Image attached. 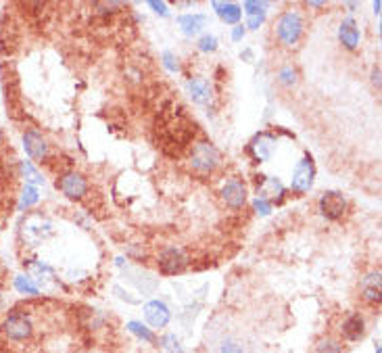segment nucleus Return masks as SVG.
Here are the masks:
<instances>
[{
	"mask_svg": "<svg viewBox=\"0 0 382 353\" xmlns=\"http://www.w3.org/2000/svg\"><path fill=\"white\" fill-rule=\"evenodd\" d=\"M161 132V147L168 151V147H174L176 151L184 149L190 138L194 136V125L188 123V119L182 113H174L161 119V128H157Z\"/></svg>",
	"mask_w": 382,
	"mask_h": 353,
	"instance_id": "nucleus-1",
	"label": "nucleus"
},
{
	"mask_svg": "<svg viewBox=\"0 0 382 353\" xmlns=\"http://www.w3.org/2000/svg\"><path fill=\"white\" fill-rule=\"evenodd\" d=\"M221 165V153L219 149L209 143V140H201L190 151V170L199 176H211Z\"/></svg>",
	"mask_w": 382,
	"mask_h": 353,
	"instance_id": "nucleus-2",
	"label": "nucleus"
},
{
	"mask_svg": "<svg viewBox=\"0 0 382 353\" xmlns=\"http://www.w3.org/2000/svg\"><path fill=\"white\" fill-rule=\"evenodd\" d=\"M34 320L30 314L21 312V310H11L7 314V318L0 324V330H3L5 339L11 343H26L34 336Z\"/></svg>",
	"mask_w": 382,
	"mask_h": 353,
	"instance_id": "nucleus-3",
	"label": "nucleus"
},
{
	"mask_svg": "<svg viewBox=\"0 0 382 353\" xmlns=\"http://www.w3.org/2000/svg\"><path fill=\"white\" fill-rule=\"evenodd\" d=\"M274 32H276V38L282 46L286 48H294L301 38H303V32H305V23H303V17L296 13V11H284L276 26H274Z\"/></svg>",
	"mask_w": 382,
	"mask_h": 353,
	"instance_id": "nucleus-4",
	"label": "nucleus"
},
{
	"mask_svg": "<svg viewBox=\"0 0 382 353\" xmlns=\"http://www.w3.org/2000/svg\"><path fill=\"white\" fill-rule=\"evenodd\" d=\"M213 353H249V347L245 345V341L225 328H211V339L209 345Z\"/></svg>",
	"mask_w": 382,
	"mask_h": 353,
	"instance_id": "nucleus-5",
	"label": "nucleus"
},
{
	"mask_svg": "<svg viewBox=\"0 0 382 353\" xmlns=\"http://www.w3.org/2000/svg\"><path fill=\"white\" fill-rule=\"evenodd\" d=\"M52 236V224L42 216H30L26 218L21 226V239L28 247H38L44 241Z\"/></svg>",
	"mask_w": 382,
	"mask_h": 353,
	"instance_id": "nucleus-6",
	"label": "nucleus"
},
{
	"mask_svg": "<svg viewBox=\"0 0 382 353\" xmlns=\"http://www.w3.org/2000/svg\"><path fill=\"white\" fill-rule=\"evenodd\" d=\"M314 180H316V163H314L310 153H305V157L294 165L292 180H290V190L294 194H305L308 190H312Z\"/></svg>",
	"mask_w": 382,
	"mask_h": 353,
	"instance_id": "nucleus-7",
	"label": "nucleus"
},
{
	"mask_svg": "<svg viewBox=\"0 0 382 353\" xmlns=\"http://www.w3.org/2000/svg\"><path fill=\"white\" fill-rule=\"evenodd\" d=\"M347 207H349V203H347L345 194L339 192V190H328V192H324V194L320 196V201H318L320 214H322V218H326L328 222H339V220H343V216L347 214Z\"/></svg>",
	"mask_w": 382,
	"mask_h": 353,
	"instance_id": "nucleus-8",
	"label": "nucleus"
},
{
	"mask_svg": "<svg viewBox=\"0 0 382 353\" xmlns=\"http://www.w3.org/2000/svg\"><path fill=\"white\" fill-rule=\"evenodd\" d=\"M57 186L71 201H80L88 194V180L80 172H73V170L61 174L57 178Z\"/></svg>",
	"mask_w": 382,
	"mask_h": 353,
	"instance_id": "nucleus-9",
	"label": "nucleus"
},
{
	"mask_svg": "<svg viewBox=\"0 0 382 353\" xmlns=\"http://www.w3.org/2000/svg\"><path fill=\"white\" fill-rule=\"evenodd\" d=\"M359 293L368 305H376V307L380 305V299H382V274H380V270H372L361 278Z\"/></svg>",
	"mask_w": 382,
	"mask_h": 353,
	"instance_id": "nucleus-10",
	"label": "nucleus"
},
{
	"mask_svg": "<svg viewBox=\"0 0 382 353\" xmlns=\"http://www.w3.org/2000/svg\"><path fill=\"white\" fill-rule=\"evenodd\" d=\"M159 270L168 276H176V274H182L188 265V257L182 249L178 247H168L161 251L159 255Z\"/></svg>",
	"mask_w": 382,
	"mask_h": 353,
	"instance_id": "nucleus-11",
	"label": "nucleus"
},
{
	"mask_svg": "<svg viewBox=\"0 0 382 353\" xmlns=\"http://www.w3.org/2000/svg\"><path fill=\"white\" fill-rule=\"evenodd\" d=\"M221 194V201L230 207V209H243L245 203H247V186L243 180L239 178H230L219 190Z\"/></svg>",
	"mask_w": 382,
	"mask_h": 353,
	"instance_id": "nucleus-12",
	"label": "nucleus"
},
{
	"mask_svg": "<svg viewBox=\"0 0 382 353\" xmlns=\"http://www.w3.org/2000/svg\"><path fill=\"white\" fill-rule=\"evenodd\" d=\"M23 151H26V155L30 159L44 161L48 157V143H46V138L38 130H34V128L26 130L23 132Z\"/></svg>",
	"mask_w": 382,
	"mask_h": 353,
	"instance_id": "nucleus-13",
	"label": "nucleus"
},
{
	"mask_svg": "<svg viewBox=\"0 0 382 353\" xmlns=\"http://www.w3.org/2000/svg\"><path fill=\"white\" fill-rule=\"evenodd\" d=\"M144 320L152 326V328H165L172 320V310L165 301L161 299H152L144 305Z\"/></svg>",
	"mask_w": 382,
	"mask_h": 353,
	"instance_id": "nucleus-14",
	"label": "nucleus"
},
{
	"mask_svg": "<svg viewBox=\"0 0 382 353\" xmlns=\"http://www.w3.org/2000/svg\"><path fill=\"white\" fill-rule=\"evenodd\" d=\"M123 276L128 278L130 285H134L142 295H150L155 293V289L159 287V280L152 276L150 272L142 270V268H125Z\"/></svg>",
	"mask_w": 382,
	"mask_h": 353,
	"instance_id": "nucleus-15",
	"label": "nucleus"
},
{
	"mask_svg": "<svg viewBox=\"0 0 382 353\" xmlns=\"http://www.w3.org/2000/svg\"><path fill=\"white\" fill-rule=\"evenodd\" d=\"M339 330H341V336L349 343L361 341L365 336V318L359 312H353L343 320Z\"/></svg>",
	"mask_w": 382,
	"mask_h": 353,
	"instance_id": "nucleus-16",
	"label": "nucleus"
},
{
	"mask_svg": "<svg viewBox=\"0 0 382 353\" xmlns=\"http://www.w3.org/2000/svg\"><path fill=\"white\" fill-rule=\"evenodd\" d=\"M276 151V138L268 132H261L253 138V143L249 145V153L255 157V161H268Z\"/></svg>",
	"mask_w": 382,
	"mask_h": 353,
	"instance_id": "nucleus-17",
	"label": "nucleus"
},
{
	"mask_svg": "<svg viewBox=\"0 0 382 353\" xmlns=\"http://www.w3.org/2000/svg\"><path fill=\"white\" fill-rule=\"evenodd\" d=\"M186 88H188L192 103L197 105H209L213 101V86L207 78H190Z\"/></svg>",
	"mask_w": 382,
	"mask_h": 353,
	"instance_id": "nucleus-18",
	"label": "nucleus"
},
{
	"mask_svg": "<svg viewBox=\"0 0 382 353\" xmlns=\"http://www.w3.org/2000/svg\"><path fill=\"white\" fill-rule=\"evenodd\" d=\"M359 38H361V34H359V28H357L355 19L353 17L343 19V23L339 28V40H341V44L347 50H355L359 46Z\"/></svg>",
	"mask_w": 382,
	"mask_h": 353,
	"instance_id": "nucleus-19",
	"label": "nucleus"
},
{
	"mask_svg": "<svg viewBox=\"0 0 382 353\" xmlns=\"http://www.w3.org/2000/svg\"><path fill=\"white\" fill-rule=\"evenodd\" d=\"M205 23H207V17L199 15V13H188V15H180L178 17V26H180V30H182V34L186 38L197 36L205 28Z\"/></svg>",
	"mask_w": 382,
	"mask_h": 353,
	"instance_id": "nucleus-20",
	"label": "nucleus"
},
{
	"mask_svg": "<svg viewBox=\"0 0 382 353\" xmlns=\"http://www.w3.org/2000/svg\"><path fill=\"white\" fill-rule=\"evenodd\" d=\"M213 9H215L217 17L228 26H239V21L243 17V9L234 3H213Z\"/></svg>",
	"mask_w": 382,
	"mask_h": 353,
	"instance_id": "nucleus-21",
	"label": "nucleus"
},
{
	"mask_svg": "<svg viewBox=\"0 0 382 353\" xmlns=\"http://www.w3.org/2000/svg\"><path fill=\"white\" fill-rule=\"evenodd\" d=\"M314 353H345L343 349V343L332 336V334H324L316 341L314 345Z\"/></svg>",
	"mask_w": 382,
	"mask_h": 353,
	"instance_id": "nucleus-22",
	"label": "nucleus"
},
{
	"mask_svg": "<svg viewBox=\"0 0 382 353\" xmlns=\"http://www.w3.org/2000/svg\"><path fill=\"white\" fill-rule=\"evenodd\" d=\"M13 285H15V289H17V293H19V295L36 297V295L40 293L38 285H36V282H34V280H32L30 276H15Z\"/></svg>",
	"mask_w": 382,
	"mask_h": 353,
	"instance_id": "nucleus-23",
	"label": "nucleus"
},
{
	"mask_svg": "<svg viewBox=\"0 0 382 353\" xmlns=\"http://www.w3.org/2000/svg\"><path fill=\"white\" fill-rule=\"evenodd\" d=\"M132 334H136L140 341H144V343H155L157 341V336H155V332H152V328H148V326H144L142 322H138V320H132V322H128V326H125Z\"/></svg>",
	"mask_w": 382,
	"mask_h": 353,
	"instance_id": "nucleus-24",
	"label": "nucleus"
},
{
	"mask_svg": "<svg viewBox=\"0 0 382 353\" xmlns=\"http://www.w3.org/2000/svg\"><path fill=\"white\" fill-rule=\"evenodd\" d=\"M159 345H161V349L165 351V353H184V347H182V343H180V339L176 336V334H163L161 339H159Z\"/></svg>",
	"mask_w": 382,
	"mask_h": 353,
	"instance_id": "nucleus-25",
	"label": "nucleus"
},
{
	"mask_svg": "<svg viewBox=\"0 0 382 353\" xmlns=\"http://www.w3.org/2000/svg\"><path fill=\"white\" fill-rule=\"evenodd\" d=\"M299 82V76H296V69L294 67H282L278 72V84L284 86V88H292L294 84Z\"/></svg>",
	"mask_w": 382,
	"mask_h": 353,
	"instance_id": "nucleus-26",
	"label": "nucleus"
},
{
	"mask_svg": "<svg viewBox=\"0 0 382 353\" xmlns=\"http://www.w3.org/2000/svg\"><path fill=\"white\" fill-rule=\"evenodd\" d=\"M19 168H21V174L26 176V180H28V184H30V186L44 184V178L38 174V170H36L30 161H21V163H19Z\"/></svg>",
	"mask_w": 382,
	"mask_h": 353,
	"instance_id": "nucleus-27",
	"label": "nucleus"
},
{
	"mask_svg": "<svg viewBox=\"0 0 382 353\" xmlns=\"http://www.w3.org/2000/svg\"><path fill=\"white\" fill-rule=\"evenodd\" d=\"M38 201H40L38 188H36V186H30V184H26V188H23V192H21V201H19V209L23 211V209H28V207L36 205Z\"/></svg>",
	"mask_w": 382,
	"mask_h": 353,
	"instance_id": "nucleus-28",
	"label": "nucleus"
},
{
	"mask_svg": "<svg viewBox=\"0 0 382 353\" xmlns=\"http://www.w3.org/2000/svg\"><path fill=\"white\" fill-rule=\"evenodd\" d=\"M197 46H199L201 52H207V54L209 52H215L217 50V38L213 34H205V36L199 38V44Z\"/></svg>",
	"mask_w": 382,
	"mask_h": 353,
	"instance_id": "nucleus-29",
	"label": "nucleus"
},
{
	"mask_svg": "<svg viewBox=\"0 0 382 353\" xmlns=\"http://www.w3.org/2000/svg\"><path fill=\"white\" fill-rule=\"evenodd\" d=\"M163 67L168 69V72H172V74H176V72H180V63H178V57L172 52V50H165L163 52Z\"/></svg>",
	"mask_w": 382,
	"mask_h": 353,
	"instance_id": "nucleus-30",
	"label": "nucleus"
},
{
	"mask_svg": "<svg viewBox=\"0 0 382 353\" xmlns=\"http://www.w3.org/2000/svg\"><path fill=\"white\" fill-rule=\"evenodd\" d=\"M265 3H253V0H247L245 3V11H247V15L249 17H253V15H265Z\"/></svg>",
	"mask_w": 382,
	"mask_h": 353,
	"instance_id": "nucleus-31",
	"label": "nucleus"
},
{
	"mask_svg": "<svg viewBox=\"0 0 382 353\" xmlns=\"http://www.w3.org/2000/svg\"><path fill=\"white\" fill-rule=\"evenodd\" d=\"M255 209H257V214L261 216H270V211H272V203H268L265 199H255Z\"/></svg>",
	"mask_w": 382,
	"mask_h": 353,
	"instance_id": "nucleus-32",
	"label": "nucleus"
},
{
	"mask_svg": "<svg viewBox=\"0 0 382 353\" xmlns=\"http://www.w3.org/2000/svg\"><path fill=\"white\" fill-rule=\"evenodd\" d=\"M148 7H150L152 11H155L157 15H161V17H170V11H168L165 3H157V0H150Z\"/></svg>",
	"mask_w": 382,
	"mask_h": 353,
	"instance_id": "nucleus-33",
	"label": "nucleus"
},
{
	"mask_svg": "<svg viewBox=\"0 0 382 353\" xmlns=\"http://www.w3.org/2000/svg\"><path fill=\"white\" fill-rule=\"evenodd\" d=\"M263 21H265V15H253V17H249L247 28H249V30H259V28L263 26Z\"/></svg>",
	"mask_w": 382,
	"mask_h": 353,
	"instance_id": "nucleus-34",
	"label": "nucleus"
},
{
	"mask_svg": "<svg viewBox=\"0 0 382 353\" xmlns=\"http://www.w3.org/2000/svg\"><path fill=\"white\" fill-rule=\"evenodd\" d=\"M113 291H115V293L119 295V299H123V301H128V303H132V305H136V303H140V301H138L136 297H130V293H125V291H123L121 287H115Z\"/></svg>",
	"mask_w": 382,
	"mask_h": 353,
	"instance_id": "nucleus-35",
	"label": "nucleus"
},
{
	"mask_svg": "<svg viewBox=\"0 0 382 353\" xmlns=\"http://www.w3.org/2000/svg\"><path fill=\"white\" fill-rule=\"evenodd\" d=\"M243 38H245V26L239 23L237 28H232V40H234V42H241Z\"/></svg>",
	"mask_w": 382,
	"mask_h": 353,
	"instance_id": "nucleus-36",
	"label": "nucleus"
},
{
	"mask_svg": "<svg viewBox=\"0 0 382 353\" xmlns=\"http://www.w3.org/2000/svg\"><path fill=\"white\" fill-rule=\"evenodd\" d=\"M372 84L376 86V90H380V67L378 65L372 67Z\"/></svg>",
	"mask_w": 382,
	"mask_h": 353,
	"instance_id": "nucleus-37",
	"label": "nucleus"
},
{
	"mask_svg": "<svg viewBox=\"0 0 382 353\" xmlns=\"http://www.w3.org/2000/svg\"><path fill=\"white\" fill-rule=\"evenodd\" d=\"M7 310V299H5V295L0 293V314H3Z\"/></svg>",
	"mask_w": 382,
	"mask_h": 353,
	"instance_id": "nucleus-38",
	"label": "nucleus"
},
{
	"mask_svg": "<svg viewBox=\"0 0 382 353\" xmlns=\"http://www.w3.org/2000/svg\"><path fill=\"white\" fill-rule=\"evenodd\" d=\"M241 57H243V59H247V61H253V50H251V48H247L245 52H241Z\"/></svg>",
	"mask_w": 382,
	"mask_h": 353,
	"instance_id": "nucleus-39",
	"label": "nucleus"
},
{
	"mask_svg": "<svg viewBox=\"0 0 382 353\" xmlns=\"http://www.w3.org/2000/svg\"><path fill=\"white\" fill-rule=\"evenodd\" d=\"M372 7H374V13H376V15H380V3H374Z\"/></svg>",
	"mask_w": 382,
	"mask_h": 353,
	"instance_id": "nucleus-40",
	"label": "nucleus"
},
{
	"mask_svg": "<svg viewBox=\"0 0 382 353\" xmlns=\"http://www.w3.org/2000/svg\"><path fill=\"white\" fill-rule=\"evenodd\" d=\"M3 140H5V134H3V128H0V145H3Z\"/></svg>",
	"mask_w": 382,
	"mask_h": 353,
	"instance_id": "nucleus-41",
	"label": "nucleus"
},
{
	"mask_svg": "<svg viewBox=\"0 0 382 353\" xmlns=\"http://www.w3.org/2000/svg\"><path fill=\"white\" fill-rule=\"evenodd\" d=\"M0 201H3V184H0Z\"/></svg>",
	"mask_w": 382,
	"mask_h": 353,
	"instance_id": "nucleus-42",
	"label": "nucleus"
}]
</instances>
